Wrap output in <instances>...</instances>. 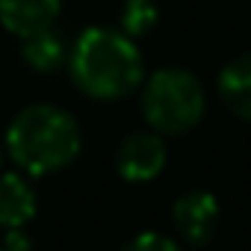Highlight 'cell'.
Listing matches in <instances>:
<instances>
[{
	"label": "cell",
	"instance_id": "obj_1",
	"mask_svg": "<svg viewBox=\"0 0 251 251\" xmlns=\"http://www.w3.org/2000/svg\"><path fill=\"white\" fill-rule=\"evenodd\" d=\"M74 86L92 100L130 98L145 80V59L130 36L112 27L83 30L68 50Z\"/></svg>",
	"mask_w": 251,
	"mask_h": 251
},
{
	"label": "cell",
	"instance_id": "obj_2",
	"mask_svg": "<svg viewBox=\"0 0 251 251\" xmlns=\"http://www.w3.org/2000/svg\"><path fill=\"white\" fill-rule=\"evenodd\" d=\"M6 154L30 177H48L68 169L83 151L77 118L56 103H30L6 127Z\"/></svg>",
	"mask_w": 251,
	"mask_h": 251
},
{
	"label": "cell",
	"instance_id": "obj_3",
	"mask_svg": "<svg viewBox=\"0 0 251 251\" xmlns=\"http://www.w3.org/2000/svg\"><path fill=\"white\" fill-rule=\"evenodd\" d=\"M142 118L160 136H183L195 130L207 112V92L201 80L180 65L157 68L142 80Z\"/></svg>",
	"mask_w": 251,
	"mask_h": 251
},
{
	"label": "cell",
	"instance_id": "obj_4",
	"mask_svg": "<svg viewBox=\"0 0 251 251\" xmlns=\"http://www.w3.org/2000/svg\"><path fill=\"white\" fill-rule=\"evenodd\" d=\"M169 163L166 139L154 130L127 133L115 148V172L127 183H151Z\"/></svg>",
	"mask_w": 251,
	"mask_h": 251
},
{
	"label": "cell",
	"instance_id": "obj_5",
	"mask_svg": "<svg viewBox=\"0 0 251 251\" xmlns=\"http://www.w3.org/2000/svg\"><path fill=\"white\" fill-rule=\"evenodd\" d=\"M172 222L177 236L189 248H201L216 236L219 227V201L207 189H189L172 204Z\"/></svg>",
	"mask_w": 251,
	"mask_h": 251
},
{
	"label": "cell",
	"instance_id": "obj_6",
	"mask_svg": "<svg viewBox=\"0 0 251 251\" xmlns=\"http://www.w3.org/2000/svg\"><path fill=\"white\" fill-rule=\"evenodd\" d=\"M62 0H0V27L24 39L30 33L53 27Z\"/></svg>",
	"mask_w": 251,
	"mask_h": 251
},
{
	"label": "cell",
	"instance_id": "obj_7",
	"mask_svg": "<svg viewBox=\"0 0 251 251\" xmlns=\"http://www.w3.org/2000/svg\"><path fill=\"white\" fill-rule=\"evenodd\" d=\"M216 92L230 115L251 124V50H242L225 62L216 80Z\"/></svg>",
	"mask_w": 251,
	"mask_h": 251
},
{
	"label": "cell",
	"instance_id": "obj_8",
	"mask_svg": "<svg viewBox=\"0 0 251 251\" xmlns=\"http://www.w3.org/2000/svg\"><path fill=\"white\" fill-rule=\"evenodd\" d=\"M36 210H39V201L24 175L18 172L0 175V227L3 230L24 227L36 219Z\"/></svg>",
	"mask_w": 251,
	"mask_h": 251
},
{
	"label": "cell",
	"instance_id": "obj_9",
	"mask_svg": "<svg viewBox=\"0 0 251 251\" xmlns=\"http://www.w3.org/2000/svg\"><path fill=\"white\" fill-rule=\"evenodd\" d=\"M21 59L39 71V74H53L65 59H68V48H65V39L48 27V30H39V33H30L21 39Z\"/></svg>",
	"mask_w": 251,
	"mask_h": 251
},
{
	"label": "cell",
	"instance_id": "obj_10",
	"mask_svg": "<svg viewBox=\"0 0 251 251\" xmlns=\"http://www.w3.org/2000/svg\"><path fill=\"white\" fill-rule=\"evenodd\" d=\"M160 21V9L154 0H124V6L118 12V30L124 36H130L133 42L148 36Z\"/></svg>",
	"mask_w": 251,
	"mask_h": 251
},
{
	"label": "cell",
	"instance_id": "obj_11",
	"mask_svg": "<svg viewBox=\"0 0 251 251\" xmlns=\"http://www.w3.org/2000/svg\"><path fill=\"white\" fill-rule=\"evenodd\" d=\"M118 251H183L177 239L160 233V230H142L133 239H127Z\"/></svg>",
	"mask_w": 251,
	"mask_h": 251
},
{
	"label": "cell",
	"instance_id": "obj_12",
	"mask_svg": "<svg viewBox=\"0 0 251 251\" xmlns=\"http://www.w3.org/2000/svg\"><path fill=\"white\" fill-rule=\"evenodd\" d=\"M3 251H33V239L24 227H9L6 236H3Z\"/></svg>",
	"mask_w": 251,
	"mask_h": 251
},
{
	"label": "cell",
	"instance_id": "obj_13",
	"mask_svg": "<svg viewBox=\"0 0 251 251\" xmlns=\"http://www.w3.org/2000/svg\"><path fill=\"white\" fill-rule=\"evenodd\" d=\"M0 163H3V148H0Z\"/></svg>",
	"mask_w": 251,
	"mask_h": 251
},
{
	"label": "cell",
	"instance_id": "obj_14",
	"mask_svg": "<svg viewBox=\"0 0 251 251\" xmlns=\"http://www.w3.org/2000/svg\"><path fill=\"white\" fill-rule=\"evenodd\" d=\"M0 251H3V248H0Z\"/></svg>",
	"mask_w": 251,
	"mask_h": 251
}]
</instances>
